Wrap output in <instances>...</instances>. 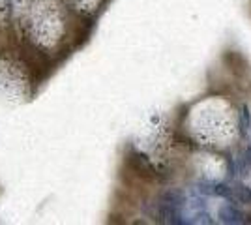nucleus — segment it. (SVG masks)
Wrapping results in <instances>:
<instances>
[{"instance_id":"obj_1","label":"nucleus","mask_w":251,"mask_h":225,"mask_svg":"<svg viewBox=\"0 0 251 225\" xmlns=\"http://www.w3.org/2000/svg\"><path fill=\"white\" fill-rule=\"evenodd\" d=\"M218 218H220L221 224H227V225L246 224V216L242 214L234 204H223L220 210H218Z\"/></svg>"},{"instance_id":"obj_2","label":"nucleus","mask_w":251,"mask_h":225,"mask_svg":"<svg viewBox=\"0 0 251 225\" xmlns=\"http://www.w3.org/2000/svg\"><path fill=\"white\" fill-rule=\"evenodd\" d=\"M238 128H240V135L246 137L251 129V111L248 105L240 107V117H238Z\"/></svg>"},{"instance_id":"obj_3","label":"nucleus","mask_w":251,"mask_h":225,"mask_svg":"<svg viewBox=\"0 0 251 225\" xmlns=\"http://www.w3.org/2000/svg\"><path fill=\"white\" fill-rule=\"evenodd\" d=\"M232 195H234V201L238 203H251V190L246 186H234L232 188Z\"/></svg>"},{"instance_id":"obj_4","label":"nucleus","mask_w":251,"mask_h":225,"mask_svg":"<svg viewBox=\"0 0 251 225\" xmlns=\"http://www.w3.org/2000/svg\"><path fill=\"white\" fill-rule=\"evenodd\" d=\"M227 163H229V176H232V178H234V176H236V167H234V161L229 160Z\"/></svg>"}]
</instances>
